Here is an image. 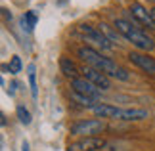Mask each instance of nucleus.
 <instances>
[{"label":"nucleus","mask_w":155,"mask_h":151,"mask_svg":"<svg viewBox=\"0 0 155 151\" xmlns=\"http://www.w3.org/2000/svg\"><path fill=\"white\" fill-rule=\"evenodd\" d=\"M147 119V111L146 109H123L121 120H144Z\"/></svg>","instance_id":"15"},{"label":"nucleus","mask_w":155,"mask_h":151,"mask_svg":"<svg viewBox=\"0 0 155 151\" xmlns=\"http://www.w3.org/2000/svg\"><path fill=\"white\" fill-rule=\"evenodd\" d=\"M37 21H38V17H37L35 11H25V15L19 19L23 31H27V33H33V29L37 27Z\"/></svg>","instance_id":"14"},{"label":"nucleus","mask_w":155,"mask_h":151,"mask_svg":"<svg viewBox=\"0 0 155 151\" xmlns=\"http://www.w3.org/2000/svg\"><path fill=\"white\" fill-rule=\"evenodd\" d=\"M98 29H100V33H102V34H104V37H105L107 40H109V42H111L113 46H115L117 42L121 40V37H123V34L119 33L117 29H113L111 25H107L105 21H102V23H100V25H98Z\"/></svg>","instance_id":"13"},{"label":"nucleus","mask_w":155,"mask_h":151,"mask_svg":"<svg viewBox=\"0 0 155 151\" xmlns=\"http://www.w3.org/2000/svg\"><path fill=\"white\" fill-rule=\"evenodd\" d=\"M21 151H29V143H27V142L21 143Z\"/></svg>","instance_id":"20"},{"label":"nucleus","mask_w":155,"mask_h":151,"mask_svg":"<svg viewBox=\"0 0 155 151\" xmlns=\"http://www.w3.org/2000/svg\"><path fill=\"white\" fill-rule=\"evenodd\" d=\"M71 90H75V92H79L82 96H88V98H92V100H100L102 98V90H100L96 84H92L88 78L84 77H77L71 80Z\"/></svg>","instance_id":"5"},{"label":"nucleus","mask_w":155,"mask_h":151,"mask_svg":"<svg viewBox=\"0 0 155 151\" xmlns=\"http://www.w3.org/2000/svg\"><path fill=\"white\" fill-rule=\"evenodd\" d=\"M15 115H17V119H19L21 124H25V126L31 124L33 117H31V113H29V109H27L25 105H17V107H15Z\"/></svg>","instance_id":"16"},{"label":"nucleus","mask_w":155,"mask_h":151,"mask_svg":"<svg viewBox=\"0 0 155 151\" xmlns=\"http://www.w3.org/2000/svg\"><path fill=\"white\" fill-rule=\"evenodd\" d=\"M77 54H79V57L86 65L100 69L107 77H113V78H117V80H128V78H130L127 69L121 67V65H117L111 57H105L104 54H100L96 48H92V46H81L79 50H77Z\"/></svg>","instance_id":"1"},{"label":"nucleus","mask_w":155,"mask_h":151,"mask_svg":"<svg viewBox=\"0 0 155 151\" xmlns=\"http://www.w3.org/2000/svg\"><path fill=\"white\" fill-rule=\"evenodd\" d=\"M15 88H17V82H10V88H8V94H10V96H15Z\"/></svg>","instance_id":"19"},{"label":"nucleus","mask_w":155,"mask_h":151,"mask_svg":"<svg viewBox=\"0 0 155 151\" xmlns=\"http://www.w3.org/2000/svg\"><path fill=\"white\" fill-rule=\"evenodd\" d=\"M69 98H71V101H73V103H77L79 107H84V109H90V111H92V107L98 103L96 100L88 98V96H82V94H79V92H75V90H71V92H69Z\"/></svg>","instance_id":"12"},{"label":"nucleus","mask_w":155,"mask_h":151,"mask_svg":"<svg viewBox=\"0 0 155 151\" xmlns=\"http://www.w3.org/2000/svg\"><path fill=\"white\" fill-rule=\"evenodd\" d=\"M29 86H31V96L37 98L38 88H37V73H35V65H29Z\"/></svg>","instance_id":"17"},{"label":"nucleus","mask_w":155,"mask_h":151,"mask_svg":"<svg viewBox=\"0 0 155 151\" xmlns=\"http://www.w3.org/2000/svg\"><path fill=\"white\" fill-rule=\"evenodd\" d=\"M128 59L132 61L138 69H142L144 73H150V75H155V57L147 56V54H142L138 50L130 52L128 54Z\"/></svg>","instance_id":"9"},{"label":"nucleus","mask_w":155,"mask_h":151,"mask_svg":"<svg viewBox=\"0 0 155 151\" xmlns=\"http://www.w3.org/2000/svg\"><path fill=\"white\" fill-rule=\"evenodd\" d=\"M150 11H151V17H153V21H155V8H151Z\"/></svg>","instance_id":"21"},{"label":"nucleus","mask_w":155,"mask_h":151,"mask_svg":"<svg viewBox=\"0 0 155 151\" xmlns=\"http://www.w3.org/2000/svg\"><path fill=\"white\" fill-rule=\"evenodd\" d=\"M113 27H115L117 31L123 34V38H127L136 50L151 52L155 48V40L150 37V34L144 33V29H140V27L132 25V23H128L124 17H115V19H113Z\"/></svg>","instance_id":"2"},{"label":"nucleus","mask_w":155,"mask_h":151,"mask_svg":"<svg viewBox=\"0 0 155 151\" xmlns=\"http://www.w3.org/2000/svg\"><path fill=\"white\" fill-rule=\"evenodd\" d=\"M107 146V142L100 136H90V138H81L73 143H69V151H100Z\"/></svg>","instance_id":"7"},{"label":"nucleus","mask_w":155,"mask_h":151,"mask_svg":"<svg viewBox=\"0 0 155 151\" xmlns=\"http://www.w3.org/2000/svg\"><path fill=\"white\" fill-rule=\"evenodd\" d=\"M130 14H132L136 17V21L140 23L144 29H150V31H155V21H153V17H151V11L146 8L144 4H140V2H130Z\"/></svg>","instance_id":"8"},{"label":"nucleus","mask_w":155,"mask_h":151,"mask_svg":"<svg viewBox=\"0 0 155 151\" xmlns=\"http://www.w3.org/2000/svg\"><path fill=\"white\" fill-rule=\"evenodd\" d=\"M81 73H82V77H84V78H88L92 84H96L100 90H104V92L111 90V80H109V77H107L105 73H102L100 69L90 67V65H84V67L81 69Z\"/></svg>","instance_id":"6"},{"label":"nucleus","mask_w":155,"mask_h":151,"mask_svg":"<svg viewBox=\"0 0 155 151\" xmlns=\"http://www.w3.org/2000/svg\"><path fill=\"white\" fill-rule=\"evenodd\" d=\"M59 71L63 73V77L71 78V80L79 77V67L75 65V61L71 57H59Z\"/></svg>","instance_id":"11"},{"label":"nucleus","mask_w":155,"mask_h":151,"mask_svg":"<svg viewBox=\"0 0 155 151\" xmlns=\"http://www.w3.org/2000/svg\"><path fill=\"white\" fill-rule=\"evenodd\" d=\"M10 69H12V75L21 73L23 63H21V57H19V56H12V57H10Z\"/></svg>","instance_id":"18"},{"label":"nucleus","mask_w":155,"mask_h":151,"mask_svg":"<svg viewBox=\"0 0 155 151\" xmlns=\"http://www.w3.org/2000/svg\"><path fill=\"white\" fill-rule=\"evenodd\" d=\"M92 113L96 115L98 119H119L121 120L123 109H119L115 105H109V103H96L92 107Z\"/></svg>","instance_id":"10"},{"label":"nucleus","mask_w":155,"mask_h":151,"mask_svg":"<svg viewBox=\"0 0 155 151\" xmlns=\"http://www.w3.org/2000/svg\"><path fill=\"white\" fill-rule=\"evenodd\" d=\"M79 33L86 38V42H92L96 48H102V50H107V52L113 50V44L100 33L98 27H92V25H88V23H82V25H79Z\"/></svg>","instance_id":"4"},{"label":"nucleus","mask_w":155,"mask_h":151,"mask_svg":"<svg viewBox=\"0 0 155 151\" xmlns=\"http://www.w3.org/2000/svg\"><path fill=\"white\" fill-rule=\"evenodd\" d=\"M104 130H105V123L102 119H86L71 124V134L79 138H90V136L102 134Z\"/></svg>","instance_id":"3"}]
</instances>
